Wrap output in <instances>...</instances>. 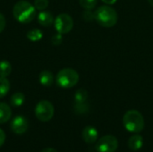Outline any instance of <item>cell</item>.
<instances>
[{
	"mask_svg": "<svg viewBox=\"0 0 153 152\" xmlns=\"http://www.w3.org/2000/svg\"><path fill=\"white\" fill-rule=\"evenodd\" d=\"M13 17L21 23H29L36 16V8L25 0L18 1L13 8Z\"/></svg>",
	"mask_w": 153,
	"mask_h": 152,
	"instance_id": "6da1fadb",
	"label": "cell"
},
{
	"mask_svg": "<svg viewBox=\"0 0 153 152\" xmlns=\"http://www.w3.org/2000/svg\"><path fill=\"white\" fill-rule=\"evenodd\" d=\"M123 124L125 128L134 133H141L143 128H144V118L143 115L135 110V109H131L128 110L123 117Z\"/></svg>",
	"mask_w": 153,
	"mask_h": 152,
	"instance_id": "7a4b0ae2",
	"label": "cell"
},
{
	"mask_svg": "<svg viewBox=\"0 0 153 152\" xmlns=\"http://www.w3.org/2000/svg\"><path fill=\"white\" fill-rule=\"evenodd\" d=\"M95 13V20L97 22L106 28L113 27L117 24L118 20V14L117 11L108 5L100 6L96 10Z\"/></svg>",
	"mask_w": 153,
	"mask_h": 152,
	"instance_id": "3957f363",
	"label": "cell"
},
{
	"mask_svg": "<svg viewBox=\"0 0 153 152\" xmlns=\"http://www.w3.org/2000/svg\"><path fill=\"white\" fill-rule=\"evenodd\" d=\"M79 82L78 73L72 68H64L56 75V83L63 89H70L75 86Z\"/></svg>",
	"mask_w": 153,
	"mask_h": 152,
	"instance_id": "277c9868",
	"label": "cell"
},
{
	"mask_svg": "<svg viewBox=\"0 0 153 152\" xmlns=\"http://www.w3.org/2000/svg\"><path fill=\"white\" fill-rule=\"evenodd\" d=\"M55 108L48 100H40L35 108V116L41 122H48L54 116Z\"/></svg>",
	"mask_w": 153,
	"mask_h": 152,
	"instance_id": "5b68a950",
	"label": "cell"
},
{
	"mask_svg": "<svg viewBox=\"0 0 153 152\" xmlns=\"http://www.w3.org/2000/svg\"><path fill=\"white\" fill-rule=\"evenodd\" d=\"M118 148V141L113 135H105L96 143L95 150L98 152H116Z\"/></svg>",
	"mask_w": 153,
	"mask_h": 152,
	"instance_id": "8992f818",
	"label": "cell"
},
{
	"mask_svg": "<svg viewBox=\"0 0 153 152\" xmlns=\"http://www.w3.org/2000/svg\"><path fill=\"white\" fill-rule=\"evenodd\" d=\"M55 29L60 34H66L71 31L74 27L73 18L67 13H60L54 21Z\"/></svg>",
	"mask_w": 153,
	"mask_h": 152,
	"instance_id": "52a82bcc",
	"label": "cell"
},
{
	"mask_svg": "<svg viewBox=\"0 0 153 152\" xmlns=\"http://www.w3.org/2000/svg\"><path fill=\"white\" fill-rule=\"evenodd\" d=\"M28 128H29L28 121L22 116H15L11 122V129H12V131L14 133L18 134V135L25 133L27 132Z\"/></svg>",
	"mask_w": 153,
	"mask_h": 152,
	"instance_id": "ba28073f",
	"label": "cell"
},
{
	"mask_svg": "<svg viewBox=\"0 0 153 152\" xmlns=\"http://www.w3.org/2000/svg\"><path fill=\"white\" fill-rule=\"evenodd\" d=\"M82 136L83 141L86 143L91 144V143H94L98 140V131L95 127L89 125L83 129Z\"/></svg>",
	"mask_w": 153,
	"mask_h": 152,
	"instance_id": "9c48e42d",
	"label": "cell"
},
{
	"mask_svg": "<svg viewBox=\"0 0 153 152\" xmlns=\"http://www.w3.org/2000/svg\"><path fill=\"white\" fill-rule=\"evenodd\" d=\"M53 14L48 11H42L38 15V22L40 25L44 27H48L54 23Z\"/></svg>",
	"mask_w": 153,
	"mask_h": 152,
	"instance_id": "30bf717a",
	"label": "cell"
},
{
	"mask_svg": "<svg viewBox=\"0 0 153 152\" xmlns=\"http://www.w3.org/2000/svg\"><path fill=\"white\" fill-rule=\"evenodd\" d=\"M143 146V139L140 134L136 133L129 138L128 147L130 148V150L136 151L141 150Z\"/></svg>",
	"mask_w": 153,
	"mask_h": 152,
	"instance_id": "8fae6325",
	"label": "cell"
},
{
	"mask_svg": "<svg viewBox=\"0 0 153 152\" xmlns=\"http://www.w3.org/2000/svg\"><path fill=\"white\" fill-rule=\"evenodd\" d=\"M39 82L41 85H43L45 87H50L54 82V76L50 71L45 70L39 73Z\"/></svg>",
	"mask_w": 153,
	"mask_h": 152,
	"instance_id": "7c38bea8",
	"label": "cell"
},
{
	"mask_svg": "<svg viewBox=\"0 0 153 152\" xmlns=\"http://www.w3.org/2000/svg\"><path fill=\"white\" fill-rule=\"evenodd\" d=\"M12 116L11 108L5 103H0V124L6 123Z\"/></svg>",
	"mask_w": 153,
	"mask_h": 152,
	"instance_id": "4fadbf2b",
	"label": "cell"
},
{
	"mask_svg": "<svg viewBox=\"0 0 153 152\" xmlns=\"http://www.w3.org/2000/svg\"><path fill=\"white\" fill-rule=\"evenodd\" d=\"M11 72H12L11 64L6 60L0 61V77L6 78L8 75H10Z\"/></svg>",
	"mask_w": 153,
	"mask_h": 152,
	"instance_id": "5bb4252c",
	"label": "cell"
},
{
	"mask_svg": "<svg viewBox=\"0 0 153 152\" xmlns=\"http://www.w3.org/2000/svg\"><path fill=\"white\" fill-rule=\"evenodd\" d=\"M25 100V97L22 92H16L11 97V105L13 107H21Z\"/></svg>",
	"mask_w": 153,
	"mask_h": 152,
	"instance_id": "9a60e30c",
	"label": "cell"
},
{
	"mask_svg": "<svg viewBox=\"0 0 153 152\" xmlns=\"http://www.w3.org/2000/svg\"><path fill=\"white\" fill-rule=\"evenodd\" d=\"M10 90V82L5 77H0V99L6 96Z\"/></svg>",
	"mask_w": 153,
	"mask_h": 152,
	"instance_id": "2e32d148",
	"label": "cell"
},
{
	"mask_svg": "<svg viewBox=\"0 0 153 152\" xmlns=\"http://www.w3.org/2000/svg\"><path fill=\"white\" fill-rule=\"evenodd\" d=\"M43 32L39 29H32L27 32V38L30 41H39L42 39Z\"/></svg>",
	"mask_w": 153,
	"mask_h": 152,
	"instance_id": "e0dca14e",
	"label": "cell"
},
{
	"mask_svg": "<svg viewBox=\"0 0 153 152\" xmlns=\"http://www.w3.org/2000/svg\"><path fill=\"white\" fill-rule=\"evenodd\" d=\"M88 99V91L84 89H79L74 94V101L75 103H82L86 102Z\"/></svg>",
	"mask_w": 153,
	"mask_h": 152,
	"instance_id": "ac0fdd59",
	"label": "cell"
},
{
	"mask_svg": "<svg viewBox=\"0 0 153 152\" xmlns=\"http://www.w3.org/2000/svg\"><path fill=\"white\" fill-rule=\"evenodd\" d=\"M79 3L85 10H92L97 4V0H79Z\"/></svg>",
	"mask_w": 153,
	"mask_h": 152,
	"instance_id": "d6986e66",
	"label": "cell"
},
{
	"mask_svg": "<svg viewBox=\"0 0 153 152\" xmlns=\"http://www.w3.org/2000/svg\"><path fill=\"white\" fill-rule=\"evenodd\" d=\"M88 110H89V106L85 102H82V103H75V105H74V111L77 114H84Z\"/></svg>",
	"mask_w": 153,
	"mask_h": 152,
	"instance_id": "ffe728a7",
	"label": "cell"
},
{
	"mask_svg": "<svg viewBox=\"0 0 153 152\" xmlns=\"http://www.w3.org/2000/svg\"><path fill=\"white\" fill-rule=\"evenodd\" d=\"M34 6L38 10H45L48 6V0H35Z\"/></svg>",
	"mask_w": 153,
	"mask_h": 152,
	"instance_id": "44dd1931",
	"label": "cell"
},
{
	"mask_svg": "<svg viewBox=\"0 0 153 152\" xmlns=\"http://www.w3.org/2000/svg\"><path fill=\"white\" fill-rule=\"evenodd\" d=\"M62 42H63V37H62V34L60 33L55 34L51 39V43L54 46H59Z\"/></svg>",
	"mask_w": 153,
	"mask_h": 152,
	"instance_id": "7402d4cb",
	"label": "cell"
},
{
	"mask_svg": "<svg viewBox=\"0 0 153 152\" xmlns=\"http://www.w3.org/2000/svg\"><path fill=\"white\" fill-rule=\"evenodd\" d=\"M82 17L83 19L86 21V22H91L92 20L95 19V13L91 12V10H86L83 14H82Z\"/></svg>",
	"mask_w": 153,
	"mask_h": 152,
	"instance_id": "603a6c76",
	"label": "cell"
},
{
	"mask_svg": "<svg viewBox=\"0 0 153 152\" xmlns=\"http://www.w3.org/2000/svg\"><path fill=\"white\" fill-rule=\"evenodd\" d=\"M5 25H6L5 18H4V14L0 13V33L4 30Z\"/></svg>",
	"mask_w": 153,
	"mask_h": 152,
	"instance_id": "cb8c5ba5",
	"label": "cell"
},
{
	"mask_svg": "<svg viewBox=\"0 0 153 152\" xmlns=\"http://www.w3.org/2000/svg\"><path fill=\"white\" fill-rule=\"evenodd\" d=\"M4 142H5V133H4V132L0 128V147L4 145Z\"/></svg>",
	"mask_w": 153,
	"mask_h": 152,
	"instance_id": "d4e9b609",
	"label": "cell"
},
{
	"mask_svg": "<svg viewBox=\"0 0 153 152\" xmlns=\"http://www.w3.org/2000/svg\"><path fill=\"white\" fill-rule=\"evenodd\" d=\"M41 152H57V151L55 150V149H53V148H46V149H44Z\"/></svg>",
	"mask_w": 153,
	"mask_h": 152,
	"instance_id": "484cf974",
	"label": "cell"
},
{
	"mask_svg": "<svg viewBox=\"0 0 153 152\" xmlns=\"http://www.w3.org/2000/svg\"><path fill=\"white\" fill-rule=\"evenodd\" d=\"M104 3L108 4H114L117 0H102Z\"/></svg>",
	"mask_w": 153,
	"mask_h": 152,
	"instance_id": "4316f807",
	"label": "cell"
},
{
	"mask_svg": "<svg viewBox=\"0 0 153 152\" xmlns=\"http://www.w3.org/2000/svg\"><path fill=\"white\" fill-rule=\"evenodd\" d=\"M148 2H149V4H150L152 6H153V0H148Z\"/></svg>",
	"mask_w": 153,
	"mask_h": 152,
	"instance_id": "83f0119b",
	"label": "cell"
}]
</instances>
